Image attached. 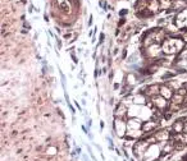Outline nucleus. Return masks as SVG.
I'll return each mask as SVG.
<instances>
[{
	"label": "nucleus",
	"mask_w": 187,
	"mask_h": 161,
	"mask_svg": "<svg viewBox=\"0 0 187 161\" xmlns=\"http://www.w3.org/2000/svg\"><path fill=\"white\" fill-rule=\"evenodd\" d=\"M185 47V42L179 37L177 38H165V41L162 44V50L165 55H172L178 51H182Z\"/></svg>",
	"instance_id": "f257e3e1"
},
{
	"label": "nucleus",
	"mask_w": 187,
	"mask_h": 161,
	"mask_svg": "<svg viewBox=\"0 0 187 161\" xmlns=\"http://www.w3.org/2000/svg\"><path fill=\"white\" fill-rule=\"evenodd\" d=\"M159 125H160V121H154V120L145 121V123H142L141 130L142 132H155Z\"/></svg>",
	"instance_id": "f03ea898"
},
{
	"label": "nucleus",
	"mask_w": 187,
	"mask_h": 161,
	"mask_svg": "<svg viewBox=\"0 0 187 161\" xmlns=\"http://www.w3.org/2000/svg\"><path fill=\"white\" fill-rule=\"evenodd\" d=\"M141 128H142V123L140 119L133 118L127 121V130H141Z\"/></svg>",
	"instance_id": "7ed1b4c3"
},
{
	"label": "nucleus",
	"mask_w": 187,
	"mask_h": 161,
	"mask_svg": "<svg viewBox=\"0 0 187 161\" xmlns=\"http://www.w3.org/2000/svg\"><path fill=\"white\" fill-rule=\"evenodd\" d=\"M154 136H155V138H156V141H158V142H165V141H169V137H171V132H168L167 129L155 130Z\"/></svg>",
	"instance_id": "20e7f679"
},
{
	"label": "nucleus",
	"mask_w": 187,
	"mask_h": 161,
	"mask_svg": "<svg viewBox=\"0 0 187 161\" xmlns=\"http://www.w3.org/2000/svg\"><path fill=\"white\" fill-rule=\"evenodd\" d=\"M173 93H174V91L171 87H168L165 83L160 85V96H163L164 98H167V100H171Z\"/></svg>",
	"instance_id": "39448f33"
},
{
	"label": "nucleus",
	"mask_w": 187,
	"mask_h": 161,
	"mask_svg": "<svg viewBox=\"0 0 187 161\" xmlns=\"http://www.w3.org/2000/svg\"><path fill=\"white\" fill-rule=\"evenodd\" d=\"M183 128H185V123L176 120L171 127V133H183Z\"/></svg>",
	"instance_id": "423d86ee"
},
{
	"label": "nucleus",
	"mask_w": 187,
	"mask_h": 161,
	"mask_svg": "<svg viewBox=\"0 0 187 161\" xmlns=\"http://www.w3.org/2000/svg\"><path fill=\"white\" fill-rule=\"evenodd\" d=\"M183 100H185V97L181 96V95L177 93V92H174L173 96H172V98H171V102L177 104V105H182V104H183Z\"/></svg>",
	"instance_id": "0eeeda50"
},
{
	"label": "nucleus",
	"mask_w": 187,
	"mask_h": 161,
	"mask_svg": "<svg viewBox=\"0 0 187 161\" xmlns=\"http://www.w3.org/2000/svg\"><path fill=\"white\" fill-rule=\"evenodd\" d=\"M176 92H177V93H179L181 96H183V97H186V96H187V89H186V88H183V87L178 88Z\"/></svg>",
	"instance_id": "6e6552de"
},
{
	"label": "nucleus",
	"mask_w": 187,
	"mask_h": 161,
	"mask_svg": "<svg viewBox=\"0 0 187 161\" xmlns=\"http://www.w3.org/2000/svg\"><path fill=\"white\" fill-rule=\"evenodd\" d=\"M176 76V73H168L167 74H164V76H163V79H168V78H172V77H174Z\"/></svg>",
	"instance_id": "1a4fd4ad"
},
{
	"label": "nucleus",
	"mask_w": 187,
	"mask_h": 161,
	"mask_svg": "<svg viewBox=\"0 0 187 161\" xmlns=\"http://www.w3.org/2000/svg\"><path fill=\"white\" fill-rule=\"evenodd\" d=\"M71 56H72V60H73V63H75V64H77V63H78V59H77L76 54H75V53H72V54H71Z\"/></svg>",
	"instance_id": "9d476101"
},
{
	"label": "nucleus",
	"mask_w": 187,
	"mask_h": 161,
	"mask_svg": "<svg viewBox=\"0 0 187 161\" xmlns=\"http://www.w3.org/2000/svg\"><path fill=\"white\" fill-rule=\"evenodd\" d=\"M124 23H126V19H124V18H121V20H119V22H118V28H119L121 26H123Z\"/></svg>",
	"instance_id": "9b49d317"
},
{
	"label": "nucleus",
	"mask_w": 187,
	"mask_h": 161,
	"mask_svg": "<svg viewBox=\"0 0 187 161\" xmlns=\"http://www.w3.org/2000/svg\"><path fill=\"white\" fill-rule=\"evenodd\" d=\"M182 109H187V96L185 97V100H183V104H182Z\"/></svg>",
	"instance_id": "f8f14e48"
},
{
	"label": "nucleus",
	"mask_w": 187,
	"mask_h": 161,
	"mask_svg": "<svg viewBox=\"0 0 187 161\" xmlns=\"http://www.w3.org/2000/svg\"><path fill=\"white\" fill-rule=\"evenodd\" d=\"M104 38H105V35H104V33H101V35H100V40H99V45H100V44H103V42H104Z\"/></svg>",
	"instance_id": "ddd939ff"
},
{
	"label": "nucleus",
	"mask_w": 187,
	"mask_h": 161,
	"mask_svg": "<svg viewBox=\"0 0 187 161\" xmlns=\"http://www.w3.org/2000/svg\"><path fill=\"white\" fill-rule=\"evenodd\" d=\"M127 13H128V9H123V10L119 12V16H124V14H127Z\"/></svg>",
	"instance_id": "4468645a"
},
{
	"label": "nucleus",
	"mask_w": 187,
	"mask_h": 161,
	"mask_svg": "<svg viewBox=\"0 0 187 161\" xmlns=\"http://www.w3.org/2000/svg\"><path fill=\"white\" fill-rule=\"evenodd\" d=\"M177 73H181V74H185V73H186V69H183V68H181V69H179V68H178V69H177Z\"/></svg>",
	"instance_id": "2eb2a0df"
},
{
	"label": "nucleus",
	"mask_w": 187,
	"mask_h": 161,
	"mask_svg": "<svg viewBox=\"0 0 187 161\" xmlns=\"http://www.w3.org/2000/svg\"><path fill=\"white\" fill-rule=\"evenodd\" d=\"M126 58H127V50L124 49L123 53H122V59H126Z\"/></svg>",
	"instance_id": "dca6fc26"
},
{
	"label": "nucleus",
	"mask_w": 187,
	"mask_h": 161,
	"mask_svg": "<svg viewBox=\"0 0 187 161\" xmlns=\"http://www.w3.org/2000/svg\"><path fill=\"white\" fill-rule=\"evenodd\" d=\"M56 45H58V49H62V41L56 38Z\"/></svg>",
	"instance_id": "f3484780"
},
{
	"label": "nucleus",
	"mask_w": 187,
	"mask_h": 161,
	"mask_svg": "<svg viewBox=\"0 0 187 161\" xmlns=\"http://www.w3.org/2000/svg\"><path fill=\"white\" fill-rule=\"evenodd\" d=\"M99 74H100V70L96 68V70H95V73H94V77H95V78H97V76H99Z\"/></svg>",
	"instance_id": "a211bd4d"
},
{
	"label": "nucleus",
	"mask_w": 187,
	"mask_h": 161,
	"mask_svg": "<svg viewBox=\"0 0 187 161\" xmlns=\"http://www.w3.org/2000/svg\"><path fill=\"white\" fill-rule=\"evenodd\" d=\"M23 27H25V28H27V29H29V28H31V26H29L27 22H23Z\"/></svg>",
	"instance_id": "6ab92c4d"
},
{
	"label": "nucleus",
	"mask_w": 187,
	"mask_h": 161,
	"mask_svg": "<svg viewBox=\"0 0 187 161\" xmlns=\"http://www.w3.org/2000/svg\"><path fill=\"white\" fill-rule=\"evenodd\" d=\"M183 142L187 145V133H183Z\"/></svg>",
	"instance_id": "aec40b11"
},
{
	"label": "nucleus",
	"mask_w": 187,
	"mask_h": 161,
	"mask_svg": "<svg viewBox=\"0 0 187 161\" xmlns=\"http://www.w3.org/2000/svg\"><path fill=\"white\" fill-rule=\"evenodd\" d=\"M44 19L46 20V22H49V16H47V14L45 13V16H44Z\"/></svg>",
	"instance_id": "412c9836"
},
{
	"label": "nucleus",
	"mask_w": 187,
	"mask_h": 161,
	"mask_svg": "<svg viewBox=\"0 0 187 161\" xmlns=\"http://www.w3.org/2000/svg\"><path fill=\"white\" fill-rule=\"evenodd\" d=\"M113 77H114V73H113V72H110V74H109V79H113Z\"/></svg>",
	"instance_id": "4be33fe9"
},
{
	"label": "nucleus",
	"mask_w": 187,
	"mask_h": 161,
	"mask_svg": "<svg viewBox=\"0 0 187 161\" xmlns=\"http://www.w3.org/2000/svg\"><path fill=\"white\" fill-rule=\"evenodd\" d=\"M92 25V16H90V20H88V26Z\"/></svg>",
	"instance_id": "5701e85b"
},
{
	"label": "nucleus",
	"mask_w": 187,
	"mask_h": 161,
	"mask_svg": "<svg viewBox=\"0 0 187 161\" xmlns=\"http://www.w3.org/2000/svg\"><path fill=\"white\" fill-rule=\"evenodd\" d=\"M183 133H187V123H185V128H183Z\"/></svg>",
	"instance_id": "b1692460"
},
{
	"label": "nucleus",
	"mask_w": 187,
	"mask_h": 161,
	"mask_svg": "<svg viewBox=\"0 0 187 161\" xmlns=\"http://www.w3.org/2000/svg\"><path fill=\"white\" fill-rule=\"evenodd\" d=\"M29 13H32V12H34V5H31V7H29Z\"/></svg>",
	"instance_id": "393cba45"
},
{
	"label": "nucleus",
	"mask_w": 187,
	"mask_h": 161,
	"mask_svg": "<svg viewBox=\"0 0 187 161\" xmlns=\"http://www.w3.org/2000/svg\"><path fill=\"white\" fill-rule=\"evenodd\" d=\"M71 37V33H66L64 35V38H69Z\"/></svg>",
	"instance_id": "a878e982"
},
{
	"label": "nucleus",
	"mask_w": 187,
	"mask_h": 161,
	"mask_svg": "<svg viewBox=\"0 0 187 161\" xmlns=\"http://www.w3.org/2000/svg\"><path fill=\"white\" fill-rule=\"evenodd\" d=\"M119 33H121V31H119V28H118L117 31H115V36H118V35H119Z\"/></svg>",
	"instance_id": "bb28decb"
},
{
	"label": "nucleus",
	"mask_w": 187,
	"mask_h": 161,
	"mask_svg": "<svg viewBox=\"0 0 187 161\" xmlns=\"http://www.w3.org/2000/svg\"><path fill=\"white\" fill-rule=\"evenodd\" d=\"M118 87H119V85H118V83H115V85H114V89H118Z\"/></svg>",
	"instance_id": "cd10ccee"
},
{
	"label": "nucleus",
	"mask_w": 187,
	"mask_h": 161,
	"mask_svg": "<svg viewBox=\"0 0 187 161\" xmlns=\"http://www.w3.org/2000/svg\"><path fill=\"white\" fill-rule=\"evenodd\" d=\"M75 104H76V106H77V109H79V110H81V106H79V105H78V104H77V101H76V102H75Z\"/></svg>",
	"instance_id": "c85d7f7f"
},
{
	"label": "nucleus",
	"mask_w": 187,
	"mask_h": 161,
	"mask_svg": "<svg viewBox=\"0 0 187 161\" xmlns=\"http://www.w3.org/2000/svg\"><path fill=\"white\" fill-rule=\"evenodd\" d=\"M21 1H22L23 4H26V3H27V0H21Z\"/></svg>",
	"instance_id": "c756f323"
},
{
	"label": "nucleus",
	"mask_w": 187,
	"mask_h": 161,
	"mask_svg": "<svg viewBox=\"0 0 187 161\" xmlns=\"http://www.w3.org/2000/svg\"><path fill=\"white\" fill-rule=\"evenodd\" d=\"M68 1H72V0H68Z\"/></svg>",
	"instance_id": "7c9ffc66"
}]
</instances>
